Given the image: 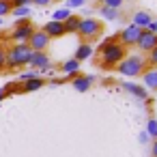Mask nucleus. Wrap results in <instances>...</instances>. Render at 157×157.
<instances>
[{
  "instance_id": "1",
  "label": "nucleus",
  "mask_w": 157,
  "mask_h": 157,
  "mask_svg": "<svg viewBox=\"0 0 157 157\" xmlns=\"http://www.w3.org/2000/svg\"><path fill=\"white\" fill-rule=\"evenodd\" d=\"M99 54H101L99 67H101L103 71H110V69H114V67L127 56V48H123L116 39H110V41H105V43L99 48Z\"/></svg>"
},
{
  "instance_id": "2",
  "label": "nucleus",
  "mask_w": 157,
  "mask_h": 157,
  "mask_svg": "<svg viewBox=\"0 0 157 157\" xmlns=\"http://www.w3.org/2000/svg\"><path fill=\"white\" fill-rule=\"evenodd\" d=\"M33 56V50L28 48V43H13L11 48H7V69H22L28 67Z\"/></svg>"
},
{
  "instance_id": "3",
  "label": "nucleus",
  "mask_w": 157,
  "mask_h": 157,
  "mask_svg": "<svg viewBox=\"0 0 157 157\" xmlns=\"http://www.w3.org/2000/svg\"><path fill=\"white\" fill-rule=\"evenodd\" d=\"M114 69L125 78H138L146 69V58H144V54H127Z\"/></svg>"
},
{
  "instance_id": "4",
  "label": "nucleus",
  "mask_w": 157,
  "mask_h": 157,
  "mask_svg": "<svg viewBox=\"0 0 157 157\" xmlns=\"http://www.w3.org/2000/svg\"><path fill=\"white\" fill-rule=\"evenodd\" d=\"M103 33V22L95 20V17H82L80 26H78V37L82 39V43H93L95 39H99Z\"/></svg>"
},
{
  "instance_id": "5",
  "label": "nucleus",
  "mask_w": 157,
  "mask_h": 157,
  "mask_svg": "<svg viewBox=\"0 0 157 157\" xmlns=\"http://www.w3.org/2000/svg\"><path fill=\"white\" fill-rule=\"evenodd\" d=\"M35 30H37V28L33 26V22H30L28 17H26V20H17L13 33L9 35V39H11L13 43H28V39H30V35H33Z\"/></svg>"
},
{
  "instance_id": "6",
  "label": "nucleus",
  "mask_w": 157,
  "mask_h": 157,
  "mask_svg": "<svg viewBox=\"0 0 157 157\" xmlns=\"http://www.w3.org/2000/svg\"><path fill=\"white\" fill-rule=\"evenodd\" d=\"M140 30H142V28H138V26H133V24H127V26L118 33L116 41H118L123 48H136L138 37H140Z\"/></svg>"
},
{
  "instance_id": "7",
  "label": "nucleus",
  "mask_w": 157,
  "mask_h": 157,
  "mask_svg": "<svg viewBox=\"0 0 157 157\" xmlns=\"http://www.w3.org/2000/svg\"><path fill=\"white\" fill-rule=\"evenodd\" d=\"M28 67H33L35 71H39V75H41V73L52 71V60H50V54H48V52H33Z\"/></svg>"
},
{
  "instance_id": "8",
  "label": "nucleus",
  "mask_w": 157,
  "mask_h": 157,
  "mask_svg": "<svg viewBox=\"0 0 157 157\" xmlns=\"http://www.w3.org/2000/svg\"><path fill=\"white\" fill-rule=\"evenodd\" d=\"M136 48H138L142 54H148L153 48H157V35H155V33H151V30H146V28H142V30H140V37H138Z\"/></svg>"
},
{
  "instance_id": "9",
  "label": "nucleus",
  "mask_w": 157,
  "mask_h": 157,
  "mask_svg": "<svg viewBox=\"0 0 157 157\" xmlns=\"http://www.w3.org/2000/svg\"><path fill=\"white\" fill-rule=\"evenodd\" d=\"M50 37L43 33V30H35L33 35H30V39H28V48L33 50V52H45L48 48H50Z\"/></svg>"
},
{
  "instance_id": "10",
  "label": "nucleus",
  "mask_w": 157,
  "mask_h": 157,
  "mask_svg": "<svg viewBox=\"0 0 157 157\" xmlns=\"http://www.w3.org/2000/svg\"><path fill=\"white\" fill-rule=\"evenodd\" d=\"M142 86L146 90H155L157 93V67H146L142 71Z\"/></svg>"
},
{
  "instance_id": "11",
  "label": "nucleus",
  "mask_w": 157,
  "mask_h": 157,
  "mask_svg": "<svg viewBox=\"0 0 157 157\" xmlns=\"http://www.w3.org/2000/svg\"><path fill=\"white\" fill-rule=\"evenodd\" d=\"M41 30H43L50 39H60V37H65V26H63V22H54V20H50Z\"/></svg>"
},
{
  "instance_id": "12",
  "label": "nucleus",
  "mask_w": 157,
  "mask_h": 157,
  "mask_svg": "<svg viewBox=\"0 0 157 157\" xmlns=\"http://www.w3.org/2000/svg\"><path fill=\"white\" fill-rule=\"evenodd\" d=\"M71 86L78 90V93H88L90 90V86H93V75H73V80H71Z\"/></svg>"
},
{
  "instance_id": "13",
  "label": "nucleus",
  "mask_w": 157,
  "mask_h": 157,
  "mask_svg": "<svg viewBox=\"0 0 157 157\" xmlns=\"http://www.w3.org/2000/svg\"><path fill=\"white\" fill-rule=\"evenodd\" d=\"M48 82L43 80V78H33V80H28V82H22L20 84V93H35V90H39V88H43Z\"/></svg>"
},
{
  "instance_id": "14",
  "label": "nucleus",
  "mask_w": 157,
  "mask_h": 157,
  "mask_svg": "<svg viewBox=\"0 0 157 157\" xmlns=\"http://www.w3.org/2000/svg\"><path fill=\"white\" fill-rule=\"evenodd\" d=\"M123 88H125L127 93H131L133 97H138V99H142V101H148V90H146L144 86H140V84H131V82H125Z\"/></svg>"
},
{
  "instance_id": "15",
  "label": "nucleus",
  "mask_w": 157,
  "mask_h": 157,
  "mask_svg": "<svg viewBox=\"0 0 157 157\" xmlns=\"http://www.w3.org/2000/svg\"><path fill=\"white\" fill-rule=\"evenodd\" d=\"M153 22V17H151V13L148 11H136L133 13V17H131V24L133 26H138V28H148V24Z\"/></svg>"
},
{
  "instance_id": "16",
  "label": "nucleus",
  "mask_w": 157,
  "mask_h": 157,
  "mask_svg": "<svg viewBox=\"0 0 157 157\" xmlns=\"http://www.w3.org/2000/svg\"><path fill=\"white\" fill-rule=\"evenodd\" d=\"M80 22H82V17H80V15H69V17L63 22V26H65V35H75V33H78Z\"/></svg>"
},
{
  "instance_id": "17",
  "label": "nucleus",
  "mask_w": 157,
  "mask_h": 157,
  "mask_svg": "<svg viewBox=\"0 0 157 157\" xmlns=\"http://www.w3.org/2000/svg\"><path fill=\"white\" fill-rule=\"evenodd\" d=\"M90 56H93V45H90V43H80V48L75 50V56H73V58H75L78 63H84V60H88Z\"/></svg>"
},
{
  "instance_id": "18",
  "label": "nucleus",
  "mask_w": 157,
  "mask_h": 157,
  "mask_svg": "<svg viewBox=\"0 0 157 157\" xmlns=\"http://www.w3.org/2000/svg\"><path fill=\"white\" fill-rule=\"evenodd\" d=\"M80 65H82V63H78L75 58H69V60H65V63L60 65V71H63L65 75H78Z\"/></svg>"
},
{
  "instance_id": "19",
  "label": "nucleus",
  "mask_w": 157,
  "mask_h": 157,
  "mask_svg": "<svg viewBox=\"0 0 157 157\" xmlns=\"http://www.w3.org/2000/svg\"><path fill=\"white\" fill-rule=\"evenodd\" d=\"M99 13H101L105 20H110V22H116V20L121 17V11H118V9H110V7H103V5H99Z\"/></svg>"
},
{
  "instance_id": "20",
  "label": "nucleus",
  "mask_w": 157,
  "mask_h": 157,
  "mask_svg": "<svg viewBox=\"0 0 157 157\" xmlns=\"http://www.w3.org/2000/svg\"><path fill=\"white\" fill-rule=\"evenodd\" d=\"M69 15H71L69 9H56V11L52 13V20H54V22H65Z\"/></svg>"
},
{
  "instance_id": "21",
  "label": "nucleus",
  "mask_w": 157,
  "mask_h": 157,
  "mask_svg": "<svg viewBox=\"0 0 157 157\" xmlns=\"http://www.w3.org/2000/svg\"><path fill=\"white\" fill-rule=\"evenodd\" d=\"M146 133H148V138L157 140V118H148V123H146Z\"/></svg>"
},
{
  "instance_id": "22",
  "label": "nucleus",
  "mask_w": 157,
  "mask_h": 157,
  "mask_svg": "<svg viewBox=\"0 0 157 157\" xmlns=\"http://www.w3.org/2000/svg\"><path fill=\"white\" fill-rule=\"evenodd\" d=\"M11 13H13L17 20H26V17L30 15V7H17V9H13Z\"/></svg>"
},
{
  "instance_id": "23",
  "label": "nucleus",
  "mask_w": 157,
  "mask_h": 157,
  "mask_svg": "<svg viewBox=\"0 0 157 157\" xmlns=\"http://www.w3.org/2000/svg\"><path fill=\"white\" fill-rule=\"evenodd\" d=\"M33 78H41V75H39V71H35V69L22 71V73H20V84H22V82H28V80H33Z\"/></svg>"
},
{
  "instance_id": "24",
  "label": "nucleus",
  "mask_w": 157,
  "mask_h": 157,
  "mask_svg": "<svg viewBox=\"0 0 157 157\" xmlns=\"http://www.w3.org/2000/svg\"><path fill=\"white\" fill-rule=\"evenodd\" d=\"M146 67H157V48H153L146 54Z\"/></svg>"
},
{
  "instance_id": "25",
  "label": "nucleus",
  "mask_w": 157,
  "mask_h": 157,
  "mask_svg": "<svg viewBox=\"0 0 157 157\" xmlns=\"http://www.w3.org/2000/svg\"><path fill=\"white\" fill-rule=\"evenodd\" d=\"M11 11H13L11 0H0V17H2V15H9Z\"/></svg>"
},
{
  "instance_id": "26",
  "label": "nucleus",
  "mask_w": 157,
  "mask_h": 157,
  "mask_svg": "<svg viewBox=\"0 0 157 157\" xmlns=\"http://www.w3.org/2000/svg\"><path fill=\"white\" fill-rule=\"evenodd\" d=\"M99 2L103 5V7H110V9H121L125 2L123 0H99Z\"/></svg>"
},
{
  "instance_id": "27",
  "label": "nucleus",
  "mask_w": 157,
  "mask_h": 157,
  "mask_svg": "<svg viewBox=\"0 0 157 157\" xmlns=\"http://www.w3.org/2000/svg\"><path fill=\"white\" fill-rule=\"evenodd\" d=\"M7 69V48L0 45V71Z\"/></svg>"
},
{
  "instance_id": "28",
  "label": "nucleus",
  "mask_w": 157,
  "mask_h": 157,
  "mask_svg": "<svg viewBox=\"0 0 157 157\" xmlns=\"http://www.w3.org/2000/svg\"><path fill=\"white\" fill-rule=\"evenodd\" d=\"M33 5V0H11V7L17 9V7H30Z\"/></svg>"
},
{
  "instance_id": "29",
  "label": "nucleus",
  "mask_w": 157,
  "mask_h": 157,
  "mask_svg": "<svg viewBox=\"0 0 157 157\" xmlns=\"http://www.w3.org/2000/svg\"><path fill=\"white\" fill-rule=\"evenodd\" d=\"M86 2V0H67V9H78Z\"/></svg>"
},
{
  "instance_id": "30",
  "label": "nucleus",
  "mask_w": 157,
  "mask_h": 157,
  "mask_svg": "<svg viewBox=\"0 0 157 157\" xmlns=\"http://www.w3.org/2000/svg\"><path fill=\"white\" fill-rule=\"evenodd\" d=\"M54 2V0H33V5H37V7H50Z\"/></svg>"
},
{
  "instance_id": "31",
  "label": "nucleus",
  "mask_w": 157,
  "mask_h": 157,
  "mask_svg": "<svg viewBox=\"0 0 157 157\" xmlns=\"http://www.w3.org/2000/svg\"><path fill=\"white\" fill-rule=\"evenodd\" d=\"M146 30H151V33H155V35H157V20H153V22L148 24V28H146Z\"/></svg>"
},
{
  "instance_id": "32",
  "label": "nucleus",
  "mask_w": 157,
  "mask_h": 157,
  "mask_svg": "<svg viewBox=\"0 0 157 157\" xmlns=\"http://www.w3.org/2000/svg\"><path fill=\"white\" fill-rule=\"evenodd\" d=\"M138 140H140V142H142V144H144V142H148V140H151V138H148V133H146V131H142V133H140V138H138Z\"/></svg>"
},
{
  "instance_id": "33",
  "label": "nucleus",
  "mask_w": 157,
  "mask_h": 157,
  "mask_svg": "<svg viewBox=\"0 0 157 157\" xmlns=\"http://www.w3.org/2000/svg\"><path fill=\"white\" fill-rule=\"evenodd\" d=\"M151 155L157 157V140H153V146H151Z\"/></svg>"
},
{
  "instance_id": "34",
  "label": "nucleus",
  "mask_w": 157,
  "mask_h": 157,
  "mask_svg": "<svg viewBox=\"0 0 157 157\" xmlns=\"http://www.w3.org/2000/svg\"><path fill=\"white\" fill-rule=\"evenodd\" d=\"M2 101H5V93H2V90H0V103H2Z\"/></svg>"
},
{
  "instance_id": "35",
  "label": "nucleus",
  "mask_w": 157,
  "mask_h": 157,
  "mask_svg": "<svg viewBox=\"0 0 157 157\" xmlns=\"http://www.w3.org/2000/svg\"><path fill=\"white\" fill-rule=\"evenodd\" d=\"M123 2H131V0H123Z\"/></svg>"
},
{
  "instance_id": "36",
  "label": "nucleus",
  "mask_w": 157,
  "mask_h": 157,
  "mask_svg": "<svg viewBox=\"0 0 157 157\" xmlns=\"http://www.w3.org/2000/svg\"><path fill=\"white\" fill-rule=\"evenodd\" d=\"M0 24H2V17H0Z\"/></svg>"
},
{
  "instance_id": "37",
  "label": "nucleus",
  "mask_w": 157,
  "mask_h": 157,
  "mask_svg": "<svg viewBox=\"0 0 157 157\" xmlns=\"http://www.w3.org/2000/svg\"><path fill=\"white\" fill-rule=\"evenodd\" d=\"M58 2H60V0H58Z\"/></svg>"
}]
</instances>
